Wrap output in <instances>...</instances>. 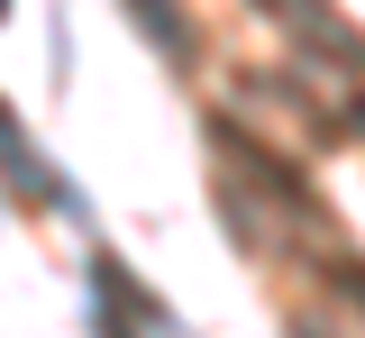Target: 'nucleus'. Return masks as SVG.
<instances>
[{
  "instance_id": "5",
  "label": "nucleus",
  "mask_w": 365,
  "mask_h": 338,
  "mask_svg": "<svg viewBox=\"0 0 365 338\" xmlns=\"http://www.w3.org/2000/svg\"><path fill=\"white\" fill-rule=\"evenodd\" d=\"M9 9H19V0H0V19H9Z\"/></svg>"
},
{
  "instance_id": "2",
  "label": "nucleus",
  "mask_w": 365,
  "mask_h": 338,
  "mask_svg": "<svg viewBox=\"0 0 365 338\" xmlns=\"http://www.w3.org/2000/svg\"><path fill=\"white\" fill-rule=\"evenodd\" d=\"M256 9H265L274 28H292V37H302L311 55H338V64H347V73L365 83V37L347 28V19H338V9H329V0H256Z\"/></svg>"
},
{
  "instance_id": "4",
  "label": "nucleus",
  "mask_w": 365,
  "mask_h": 338,
  "mask_svg": "<svg viewBox=\"0 0 365 338\" xmlns=\"http://www.w3.org/2000/svg\"><path fill=\"white\" fill-rule=\"evenodd\" d=\"M319 284H338V302L365 311V265H356V256H319Z\"/></svg>"
},
{
  "instance_id": "1",
  "label": "nucleus",
  "mask_w": 365,
  "mask_h": 338,
  "mask_svg": "<svg viewBox=\"0 0 365 338\" xmlns=\"http://www.w3.org/2000/svg\"><path fill=\"white\" fill-rule=\"evenodd\" d=\"M210 138H220V146H228V165H237V174L256 183V201H274L283 220H302V229H319V193H311V183H302V174H292V165H283V155H274L265 138H247L237 119H220Z\"/></svg>"
},
{
  "instance_id": "3",
  "label": "nucleus",
  "mask_w": 365,
  "mask_h": 338,
  "mask_svg": "<svg viewBox=\"0 0 365 338\" xmlns=\"http://www.w3.org/2000/svg\"><path fill=\"white\" fill-rule=\"evenodd\" d=\"M0 183H9V193H19V201H37V193H55V183H46V165H37V155H28V128H19V110H9V101H0Z\"/></svg>"
}]
</instances>
